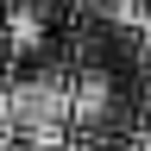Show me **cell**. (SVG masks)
Wrapping results in <instances>:
<instances>
[{
    "label": "cell",
    "instance_id": "cell-3",
    "mask_svg": "<svg viewBox=\"0 0 151 151\" xmlns=\"http://www.w3.org/2000/svg\"><path fill=\"white\" fill-rule=\"evenodd\" d=\"M6 38L13 44H38V38H44V13L38 6H13L6 13Z\"/></svg>",
    "mask_w": 151,
    "mask_h": 151
},
{
    "label": "cell",
    "instance_id": "cell-2",
    "mask_svg": "<svg viewBox=\"0 0 151 151\" xmlns=\"http://www.w3.org/2000/svg\"><path fill=\"white\" fill-rule=\"evenodd\" d=\"M113 113V88L101 76H82V82H69V126H101Z\"/></svg>",
    "mask_w": 151,
    "mask_h": 151
},
{
    "label": "cell",
    "instance_id": "cell-4",
    "mask_svg": "<svg viewBox=\"0 0 151 151\" xmlns=\"http://www.w3.org/2000/svg\"><path fill=\"white\" fill-rule=\"evenodd\" d=\"M6 151H63V145H32V139H19V145H6Z\"/></svg>",
    "mask_w": 151,
    "mask_h": 151
},
{
    "label": "cell",
    "instance_id": "cell-1",
    "mask_svg": "<svg viewBox=\"0 0 151 151\" xmlns=\"http://www.w3.org/2000/svg\"><path fill=\"white\" fill-rule=\"evenodd\" d=\"M6 107H13L19 139H32V145H63L69 139V82H57V76L13 82L6 88Z\"/></svg>",
    "mask_w": 151,
    "mask_h": 151
}]
</instances>
